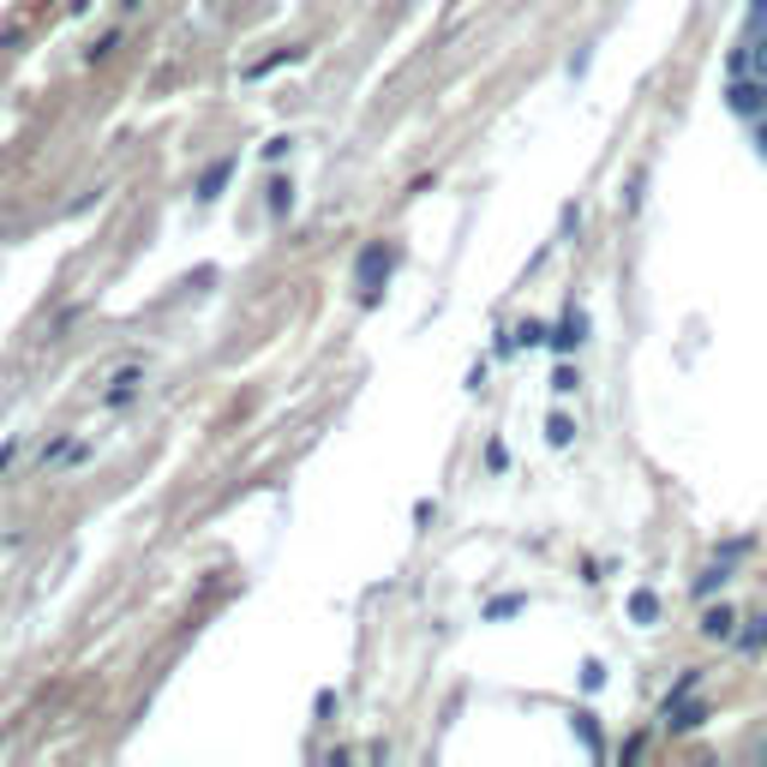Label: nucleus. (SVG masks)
I'll use <instances>...</instances> for the list:
<instances>
[{
	"mask_svg": "<svg viewBox=\"0 0 767 767\" xmlns=\"http://www.w3.org/2000/svg\"><path fill=\"white\" fill-rule=\"evenodd\" d=\"M575 342H582V318H564L558 336H552V348H575Z\"/></svg>",
	"mask_w": 767,
	"mask_h": 767,
	"instance_id": "4",
	"label": "nucleus"
},
{
	"mask_svg": "<svg viewBox=\"0 0 767 767\" xmlns=\"http://www.w3.org/2000/svg\"><path fill=\"white\" fill-rule=\"evenodd\" d=\"M726 102H732V114H749V121H756V114L767 109V84L761 79H732Z\"/></svg>",
	"mask_w": 767,
	"mask_h": 767,
	"instance_id": "1",
	"label": "nucleus"
},
{
	"mask_svg": "<svg viewBox=\"0 0 767 767\" xmlns=\"http://www.w3.org/2000/svg\"><path fill=\"white\" fill-rule=\"evenodd\" d=\"M761 756H767V749H761Z\"/></svg>",
	"mask_w": 767,
	"mask_h": 767,
	"instance_id": "9",
	"label": "nucleus"
},
{
	"mask_svg": "<svg viewBox=\"0 0 767 767\" xmlns=\"http://www.w3.org/2000/svg\"><path fill=\"white\" fill-rule=\"evenodd\" d=\"M749 67H767V37L756 42V49H749Z\"/></svg>",
	"mask_w": 767,
	"mask_h": 767,
	"instance_id": "7",
	"label": "nucleus"
},
{
	"mask_svg": "<svg viewBox=\"0 0 767 767\" xmlns=\"http://www.w3.org/2000/svg\"><path fill=\"white\" fill-rule=\"evenodd\" d=\"M756 7H761V12H767V0H756Z\"/></svg>",
	"mask_w": 767,
	"mask_h": 767,
	"instance_id": "8",
	"label": "nucleus"
},
{
	"mask_svg": "<svg viewBox=\"0 0 767 767\" xmlns=\"http://www.w3.org/2000/svg\"><path fill=\"white\" fill-rule=\"evenodd\" d=\"M570 432H575V426L564 415H552V426H545V438H552V444H570Z\"/></svg>",
	"mask_w": 767,
	"mask_h": 767,
	"instance_id": "5",
	"label": "nucleus"
},
{
	"mask_svg": "<svg viewBox=\"0 0 767 767\" xmlns=\"http://www.w3.org/2000/svg\"><path fill=\"white\" fill-rule=\"evenodd\" d=\"M732 624H737L732 606H707V612H702V636H714V642H726V636H732Z\"/></svg>",
	"mask_w": 767,
	"mask_h": 767,
	"instance_id": "2",
	"label": "nucleus"
},
{
	"mask_svg": "<svg viewBox=\"0 0 767 767\" xmlns=\"http://www.w3.org/2000/svg\"><path fill=\"white\" fill-rule=\"evenodd\" d=\"M630 617H636V624H654V617H659V600L647 594V587H642V594H630Z\"/></svg>",
	"mask_w": 767,
	"mask_h": 767,
	"instance_id": "3",
	"label": "nucleus"
},
{
	"mask_svg": "<svg viewBox=\"0 0 767 767\" xmlns=\"http://www.w3.org/2000/svg\"><path fill=\"white\" fill-rule=\"evenodd\" d=\"M719 582H726V564H719V570H707V575H696V594H714Z\"/></svg>",
	"mask_w": 767,
	"mask_h": 767,
	"instance_id": "6",
	"label": "nucleus"
}]
</instances>
